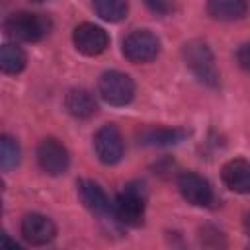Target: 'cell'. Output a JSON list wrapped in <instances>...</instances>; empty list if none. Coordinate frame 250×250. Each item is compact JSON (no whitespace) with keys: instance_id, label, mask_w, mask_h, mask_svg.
I'll return each mask as SVG.
<instances>
[{"instance_id":"obj_1","label":"cell","mask_w":250,"mask_h":250,"mask_svg":"<svg viewBox=\"0 0 250 250\" xmlns=\"http://www.w3.org/2000/svg\"><path fill=\"white\" fill-rule=\"evenodd\" d=\"M53 21L47 14L18 10L4 20V33L16 43H37L49 35Z\"/></svg>"},{"instance_id":"obj_2","label":"cell","mask_w":250,"mask_h":250,"mask_svg":"<svg viewBox=\"0 0 250 250\" xmlns=\"http://www.w3.org/2000/svg\"><path fill=\"white\" fill-rule=\"evenodd\" d=\"M182 59L191 74L205 86L217 88L219 86V70L215 64V57L211 47L203 39H189L182 47Z\"/></svg>"},{"instance_id":"obj_3","label":"cell","mask_w":250,"mask_h":250,"mask_svg":"<svg viewBox=\"0 0 250 250\" xmlns=\"http://www.w3.org/2000/svg\"><path fill=\"white\" fill-rule=\"evenodd\" d=\"M146 191L143 184H127L113 201V221L125 227H139L145 219Z\"/></svg>"},{"instance_id":"obj_4","label":"cell","mask_w":250,"mask_h":250,"mask_svg":"<svg viewBox=\"0 0 250 250\" xmlns=\"http://www.w3.org/2000/svg\"><path fill=\"white\" fill-rule=\"evenodd\" d=\"M98 94L105 104L113 107H123L135 96V82L129 74L121 70H105L98 78Z\"/></svg>"},{"instance_id":"obj_5","label":"cell","mask_w":250,"mask_h":250,"mask_svg":"<svg viewBox=\"0 0 250 250\" xmlns=\"http://www.w3.org/2000/svg\"><path fill=\"white\" fill-rule=\"evenodd\" d=\"M121 53L133 64L150 62L160 53V39L150 29H133L129 35H125Z\"/></svg>"},{"instance_id":"obj_6","label":"cell","mask_w":250,"mask_h":250,"mask_svg":"<svg viewBox=\"0 0 250 250\" xmlns=\"http://www.w3.org/2000/svg\"><path fill=\"white\" fill-rule=\"evenodd\" d=\"M35 160L37 166L49 176H61L70 166L68 148L57 137H45L39 141L35 148Z\"/></svg>"},{"instance_id":"obj_7","label":"cell","mask_w":250,"mask_h":250,"mask_svg":"<svg viewBox=\"0 0 250 250\" xmlns=\"http://www.w3.org/2000/svg\"><path fill=\"white\" fill-rule=\"evenodd\" d=\"M94 150H96L98 160L109 166L117 164L123 158L125 145H123V137L117 125L105 123L94 133Z\"/></svg>"},{"instance_id":"obj_8","label":"cell","mask_w":250,"mask_h":250,"mask_svg":"<svg viewBox=\"0 0 250 250\" xmlns=\"http://www.w3.org/2000/svg\"><path fill=\"white\" fill-rule=\"evenodd\" d=\"M72 43H74L78 53H82L86 57H96V55H102L109 47V35L104 27L90 23V21H84V23L74 27Z\"/></svg>"},{"instance_id":"obj_9","label":"cell","mask_w":250,"mask_h":250,"mask_svg":"<svg viewBox=\"0 0 250 250\" xmlns=\"http://www.w3.org/2000/svg\"><path fill=\"white\" fill-rule=\"evenodd\" d=\"M176 186H178L180 195L189 205L207 207L213 201V188H211V184L207 182V178H203L197 172H191V170L182 172L178 176V180H176Z\"/></svg>"},{"instance_id":"obj_10","label":"cell","mask_w":250,"mask_h":250,"mask_svg":"<svg viewBox=\"0 0 250 250\" xmlns=\"http://www.w3.org/2000/svg\"><path fill=\"white\" fill-rule=\"evenodd\" d=\"M76 195L80 199V203L92 213V215H98V217H113V203H109V197L107 193L104 191V188L94 182V180H88V178H82L76 182Z\"/></svg>"},{"instance_id":"obj_11","label":"cell","mask_w":250,"mask_h":250,"mask_svg":"<svg viewBox=\"0 0 250 250\" xmlns=\"http://www.w3.org/2000/svg\"><path fill=\"white\" fill-rule=\"evenodd\" d=\"M20 232H21V236H23V240L27 244H31V246H43V244H49L55 238L57 227H55V223L47 215L27 213L21 219Z\"/></svg>"},{"instance_id":"obj_12","label":"cell","mask_w":250,"mask_h":250,"mask_svg":"<svg viewBox=\"0 0 250 250\" xmlns=\"http://www.w3.org/2000/svg\"><path fill=\"white\" fill-rule=\"evenodd\" d=\"M189 137V131L184 127H166V125H146L137 133V141L143 146H168L182 143Z\"/></svg>"},{"instance_id":"obj_13","label":"cell","mask_w":250,"mask_h":250,"mask_svg":"<svg viewBox=\"0 0 250 250\" xmlns=\"http://www.w3.org/2000/svg\"><path fill=\"white\" fill-rule=\"evenodd\" d=\"M223 184L234 193H250V160L232 158L221 168Z\"/></svg>"},{"instance_id":"obj_14","label":"cell","mask_w":250,"mask_h":250,"mask_svg":"<svg viewBox=\"0 0 250 250\" xmlns=\"http://www.w3.org/2000/svg\"><path fill=\"white\" fill-rule=\"evenodd\" d=\"M64 107L66 111L76 117V119H88L92 115H96L98 111V102L94 98V94L86 88H72L68 90L66 98H64Z\"/></svg>"},{"instance_id":"obj_15","label":"cell","mask_w":250,"mask_h":250,"mask_svg":"<svg viewBox=\"0 0 250 250\" xmlns=\"http://www.w3.org/2000/svg\"><path fill=\"white\" fill-rule=\"evenodd\" d=\"M205 10L213 20L234 21V20H242L246 16L248 4L242 0H211V2H207Z\"/></svg>"},{"instance_id":"obj_16","label":"cell","mask_w":250,"mask_h":250,"mask_svg":"<svg viewBox=\"0 0 250 250\" xmlns=\"http://www.w3.org/2000/svg\"><path fill=\"white\" fill-rule=\"evenodd\" d=\"M27 64V55L18 43H6L0 47V70L4 74H20Z\"/></svg>"},{"instance_id":"obj_17","label":"cell","mask_w":250,"mask_h":250,"mask_svg":"<svg viewBox=\"0 0 250 250\" xmlns=\"http://www.w3.org/2000/svg\"><path fill=\"white\" fill-rule=\"evenodd\" d=\"M92 10L104 21L117 23V21H121V20L127 18L129 4L123 2V0H96V2H92Z\"/></svg>"},{"instance_id":"obj_18","label":"cell","mask_w":250,"mask_h":250,"mask_svg":"<svg viewBox=\"0 0 250 250\" xmlns=\"http://www.w3.org/2000/svg\"><path fill=\"white\" fill-rule=\"evenodd\" d=\"M20 156H21V150H20L18 141L12 135L4 133L0 137V166H2V170L10 172L12 168H16L20 164Z\"/></svg>"},{"instance_id":"obj_19","label":"cell","mask_w":250,"mask_h":250,"mask_svg":"<svg viewBox=\"0 0 250 250\" xmlns=\"http://www.w3.org/2000/svg\"><path fill=\"white\" fill-rule=\"evenodd\" d=\"M199 242L203 250H227V238L223 230L213 225H205L199 230Z\"/></svg>"},{"instance_id":"obj_20","label":"cell","mask_w":250,"mask_h":250,"mask_svg":"<svg viewBox=\"0 0 250 250\" xmlns=\"http://www.w3.org/2000/svg\"><path fill=\"white\" fill-rule=\"evenodd\" d=\"M236 62L242 70L250 72V41L248 43H242L236 51Z\"/></svg>"},{"instance_id":"obj_21","label":"cell","mask_w":250,"mask_h":250,"mask_svg":"<svg viewBox=\"0 0 250 250\" xmlns=\"http://www.w3.org/2000/svg\"><path fill=\"white\" fill-rule=\"evenodd\" d=\"M146 8L152 10L154 14H170L174 10V4H170V2H146Z\"/></svg>"},{"instance_id":"obj_22","label":"cell","mask_w":250,"mask_h":250,"mask_svg":"<svg viewBox=\"0 0 250 250\" xmlns=\"http://www.w3.org/2000/svg\"><path fill=\"white\" fill-rule=\"evenodd\" d=\"M0 250H23L16 240H12L8 234H2L0 238Z\"/></svg>"},{"instance_id":"obj_23","label":"cell","mask_w":250,"mask_h":250,"mask_svg":"<svg viewBox=\"0 0 250 250\" xmlns=\"http://www.w3.org/2000/svg\"><path fill=\"white\" fill-rule=\"evenodd\" d=\"M244 229H246V232L250 236V213H246V217H244Z\"/></svg>"},{"instance_id":"obj_24","label":"cell","mask_w":250,"mask_h":250,"mask_svg":"<svg viewBox=\"0 0 250 250\" xmlns=\"http://www.w3.org/2000/svg\"><path fill=\"white\" fill-rule=\"evenodd\" d=\"M246 250H250V246H248V248H246Z\"/></svg>"}]
</instances>
